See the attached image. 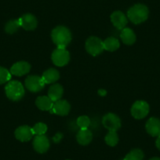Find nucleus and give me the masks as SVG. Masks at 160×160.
Segmentation results:
<instances>
[{
  "label": "nucleus",
  "instance_id": "f03ea898",
  "mask_svg": "<svg viewBox=\"0 0 160 160\" xmlns=\"http://www.w3.org/2000/svg\"><path fill=\"white\" fill-rule=\"evenodd\" d=\"M148 9L143 4H136L130 7L127 12L128 18L135 24H139L145 21L148 18Z\"/></svg>",
  "mask_w": 160,
  "mask_h": 160
},
{
  "label": "nucleus",
  "instance_id": "f3484780",
  "mask_svg": "<svg viewBox=\"0 0 160 160\" xmlns=\"http://www.w3.org/2000/svg\"><path fill=\"white\" fill-rule=\"evenodd\" d=\"M64 93V89L60 84H53L49 88L48 97L53 101H58L61 99Z\"/></svg>",
  "mask_w": 160,
  "mask_h": 160
},
{
  "label": "nucleus",
  "instance_id": "393cba45",
  "mask_svg": "<svg viewBox=\"0 0 160 160\" xmlns=\"http://www.w3.org/2000/svg\"><path fill=\"white\" fill-rule=\"evenodd\" d=\"M34 135H44L47 131V126L43 122H38L33 127H32Z\"/></svg>",
  "mask_w": 160,
  "mask_h": 160
},
{
  "label": "nucleus",
  "instance_id": "dca6fc26",
  "mask_svg": "<svg viewBox=\"0 0 160 160\" xmlns=\"http://www.w3.org/2000/svg\"><path fill=\"white\" fill-rule=\"evenodd\" d=\"M76 139L81 145H87L93 139V133L89 129H80L77 133Z\"/></svg>",
  "mask_w": 160,
  "mask_h": 160
},
{
  "label": "nucleus",
  "instance_id": "9d476101",
  "mask_svg": "<svg viewBox=\"0 0 160 160\" xmlns=\"http://www.w3.org/2000/svg\"><path fill=\"white\" fill-rule=\"evenodd\" d=\"M71 109V105L65 100H59L53 103V106L50 110V113L64 116L69 113Z\"/></svg>",
  "mask_w": 160,
  "mask_h": 160
},
{
  "label": "nucleus",
  "instance_id": "f8f14e48",
  "mask_svg": "<svg viewBox=\"0 0 160 160\" xmlns=\"http://www.w3.org/2000/svg\"><path fill=\"white\" fill-rule=\"evenodd\" d=\"M19 20L21 21V27L26 31H33L34 29L36 28L38 24L36 18L31 13L24 14L19 18Z\"/></svg>",
  "mask_w": 160,
  "mask_h": 160
},
{
  "label": "nucleus",
  "instance_id": "bb28decb",
  "mask_svg": "<svg viewBox=\"0 0 160 160\" xmlns=\"http://www.w3.org/2000/svg\"><path fill=\"white\" fill-rule=\"evenodd\" d=\"M11 79V73L7 68L0 67V84L10 82Z\"/></svg>",
  "mask_w": 160,
  "mask_h": 160
},
{
  "label": "nucleus",
  "instance_id": "20e7f679",
  "mask_svg": "<svg viewBox=\"0 0 160 160\" xmlns=\"http://www.w3.org/2000/svg\"><path fill=\"white\" fill-rule=\"evenodd\" d=\"M86 50L93 57L101 54L104 51V42L101 38L96 36H91L86 42Z\"/></svg>",
  "mask_w": 160,
  "mask_h": 160
},
{
  "label": "nucleus",
  "instance_id": "6e6552de",
  "mask_svg": "<svg viewBox=\"0 0 160 160\" xmlns=\"http://www.w3.org/2000/svg\"><path fill=\"white\" fill-rule=\"evenodd\" d=\"M102 124L109 131H117L121 127V120L115 114L108 113L103 117Z\"/></svg>",
  "mask_w": 160,
  "mask_h": 160
},
{
  "label": "nucleus",
  "instance_id": "39448f33",
  "mask_svg": "<svg viewBox=\"0 0 160 160\" xmlns=\"http://www.w3.org/2000/svg\"><path fill=\"white\" fill-rule=\"evenodd\" d=\"M52 61L58 67H63L70 61V53L65 49L57 48L53 50L51 56Z\"/></svg>",
  "mask_w": 160,
  "mask_h": 160
},
{
  "label": "nucleus",
  "instance_id": "f257e3e1",
  "mask_svg": "<svg viewBox=\"0 0 160 160\" xmlns=\"http://www.w3.org/2000/svg\"><path fill=\"white\" fill-rule=\"evenodd\" d=\"M51 38L58 48L65 49L72 41V33L64 26H58L52 31Z\"/></svg>",
  "mask_w": 160,
  "mask_h": 160
},
{
  "label": "nucleus",
  "instance_id": "9b49d317",
  "mask_svg": "<svg viewBox=\"0 0 160 160\" xmlns=\"http://www.w3.org/2000/svg\"><path fill=\"white\" fill-rule=\"evenodd\" d=\"M111 21L118 30H122L125 28L128 22L126 15L121 11H115L112 13L111 15Z\"/></svg>",
  "mask_w": 160,
  "mask_h": 160
},
{
  "label": "nucleus",
  "instance_id": "0eeeda50",
  "mask_svg": "<svg viewBox=\"0 0 160 160\" xmlns=\"http://www.w3.org/2000/svg\"><path fill=\"white\" fill-rule=\"evenodd\" d=\"M45 82L42 77L38 75H30L25 80V87L32 93L39 92L44 88Z\"/></svg>",
  "mask_w": 160,
  "mask_h": 160
},
{
  "label": "nucleus",
  "instance_id": "4468645a",
  "mask_svg": "<svg viewBox=\"0 0 160 160\" xmlns=\"http://www.w3.org/2000/svg\"><path fill=\"white\" fill-rule=\"evenodd\" d=\"M31 70V65L26 61H19L13 64L10 68V73L16 76H22L28 73Z\"/></svg>",
  "mask_w": 160,
  "mask_h": 160
},
{
  "label": "nucleus",
  "instance_id": "ddd939ff",
  "mask_svg": "<svg viewBox=\"0 0 160 160\" xmlns=\"http://www.w3.org/2000/svg\"><path fill=\"white\" fill-rule=\"evenodd\" d=\"M34 135L32 127L28 126H21L15 130V137L18 140L22 142H26L32 139Z\"/></svg>",
  "mask_w": 160,
  "mask_h": 160
},
{
  "label": "nucleus",
  "instance_id": "b1692460",
  "mask_svg": "<svg viewBox=\"0 0 160 160\" xmlns=\"http://www.w3.org/2000/svg\"><path fill=\"white\" fill-rule=\"evenodd\" d=\"M104 140L108 145L112 146V147L116 145L118 142V136L116 131H109L108 133L105 136Z\"/></svg>",
  "mask_w": 160,
  "mask_h": 160
},
{
  "label": "nucleus",
  "instance_id": "1a4fd4ad",
  "mask_svg": "<svg viewBox=\"0 0 160 160\" xmlns=\"http://www.w3.org/2000/svg\"><path fill=\"white\" fill-rule=\"evenodd\" d=\"M33 147L38 153H45L50 148V141L45 135H38L34 138Z\"/></svg>",
  "mask_w": 160,
  "mask_h": 160
},
{
  "label": "nucleus",
  "instance_id": "aec40b11",
  "mask_svg": "<svg viewBox=\"0 0 160 160\" xmlns=\"http://www.w3.org/2000/svg\"><path fill=\"white\" fill-rule=\"evenodd\" d=\"M120 37L123 43L127 45H132L136 42V35L134 32L129 28H125L122 29L120 34Z\"/></svg>",
  "mask_w": 160,
  "mask_h": 160
},
{
  "label": "nucleus",
  "instance_id": "a211bd4d",
  "mask_svg": "<svg viewBox=\"0 0 160 160\" xmlns=\"http://www.w3.org/2000/svg\"><path fill=\"white\" fill-rule=\"evenodd\" d=\"M53 101L48 96L38 97L35 101V104L38 109L42 111H50L53 106Z\"/></svg>",
  "mask_w": 160,
  "mask_h": 160
},
{
  "label": "nucleus",
  "instance_id": "7ed1b4c3",
  "mask_svg": "<svg viewBox=\"0 0 160 160\" xmlns=\"http://www.w3.org/2000/svg\"><path fill=\"white\" fill-rule=\"evenodd\" d=\"M6 94L11 101H18L22 99L24 95V88L21 82L17 80L10 81L5 87Z\"/></svg>",
  "mask_w": 160,
  "mask_h": 160
},
{
  "label": "nucleus",
  "instance_id": "6ab92c4d",
  "mask_svg": "<svg viewBox=\"0 0 160 160\" xmlns=\"http://www.w3.org/2000/svg\"><path fill=\"white\" fill-rule=\"evenodd\" d=\"M45 84L53 83L60 78V73L57 69L49 68L43 72L42 76Z\"/></svg>",
  "mask_w": 160,
  "mask_h": 160
},
{
  "label": "nucleus",
  "instance_id": "423d86ee",
  "mask_svg": "<svg viewBox=\"0 0 160 160\" xmlns=\"http://www.w3.org/2000/svg\"><path fill=\"white\" fill-rule=\"evenodd\" d=\"M149 112V105L144 101H137L132 105L131 115L136 119L145 118Z\"/></svg>",
  "mask_w": 160,
  "mask_h": 160
},
{
  "label": "nucleus",
  "instance_id": "cd10ccee",
  "mask_svg": "<svg viewBox=\"0 0 160 160\" xmlns=\"http://www.w3.org/2000/svg\"><path fill=\"white\" fill-rule=\"evenodd\" d=\"M98 94H99L100 96L104 97L107 94V91H106L105 90H104V89H101V90H98Z\"/></svg>",
  "mask_w": 160,
  "mask_h": 160
},
{
  "label": "nucleus",
  "instance_id": "7c9ffc66",
  "mask_svg": "<svg viewBox=\"0 0 160 160\" xmlns=\"http://www.w3.org/2000/svg\"><path fill=\"white\" fill-rule=\"evenodd\" d=\"M67 160H69V159H67Z\"/></svg>",
  "mask_w": 160,
  "mask_h": 160
},
{
  "label": "nucleus",
  "instance_id": "4be33fe9",
  "mask_svg": "<svg viewBox=\"0 0 160 160\" xmlns=\"http://www.w3.org/2000/svg\"><path fill=\"white\" fill-rule=\"evenodd\" d=\"M21 27V21L19 19L12 20L8 21L5 26V31L8 34H13Z\"/></svg>",
  "mask_w": 160,
  "mask_h": 160
},
{
  "label": "nucleus",
  "instance_id": "412c9836",
  "mask_svg": "<svg viewBox=\"0 0 160 160\" xmlns=\"http://www.w3.org/2000/svg\"><path fill=\"white\" fill-rule=\"evenodd\" d=\"M104 48L105 50L108 51L113 52L118 50L120 47L119 42H118V38L115 37H108L106 38L104 42Z\"/></svg>",
  "mask_w": 160,
  "mask_h": 160
},
{
  "label": "nucleus",
  "instance_id": "2eb2a0df",
  "mask_svg": "<svg viewBox=\"0 0 160 160\" xmlns=\"http://www.w3.org/2000/svg\"><path fill=\"white\" fill-rule=\"evenodd\" d=\"M146 130L152 137H158L160 135V120L152 117L146 122Z\"/></svg>",
  "mask_w": 160,
  "mask_h": 160
},
{
  "label": "nucleus",
  "instance_id": "c85d7f7f",
  "mask_svg": "<svg viewBox=\"0 0 160 160\" xmlns=\"http://www.w3.org/2000/svg\"><path fill=\"white\" fill-rule=\"evenodd\" d=\"M155 144H156V147L158 150L160 151V135L158 136V138L156 140V142H155Z\"/></svg>",
  "mask_w": 160,
  "mask_h": 160
},
{
  "label": "nucleus",
  "instance_id": "a878e982",
  "mask_svg": "<svg viewBox=\"0 0 160 160\" xmlns=\"http://www.w3.org/2000/svg\"><path fill=\"white\" fill-rule=\"evenodd\" d=\"M76 123L80 129H88L90 125V119L87 115H82L77 118Z\"/></svg>",
  "mask_w": 160,
  "mask_h": 160
},
{
  "label": "nucleus",
  "instance_id": "5701e85b",
  "mask_svg": "<svg viewBox=\"0 0 160 160\" xmlns=\"http://www.w3.org/2000/svg\"><path fill=\"white\" fill-rule=\"evenodd\" d=\"M144 153L141 149H133L130 151L123 160H143Z\"/></svg>",
  "mask_w": 160,
  "mask_h": 160
},
{
  "label": "nucleus",
  "instance_id": "c756f323",
  "mask_svg": "<svg viewBox=\"0 0 160 160\" xmlns=\"http://www.w3.org/2000/svg\"><path fill=\"white\" fill-rule=\"evenodd\" d=\"M149 160H160V158H158V157H154V158H152Z\"/></svg>",
  "mask_w": 160,
  "mask_h": 160
}]
</instances>
